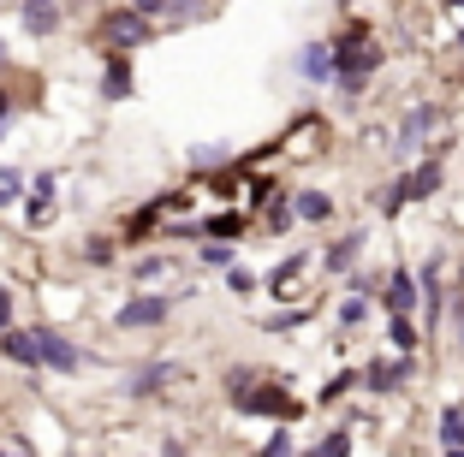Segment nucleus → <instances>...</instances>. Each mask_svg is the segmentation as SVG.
Listing matches in <instances>:
<instances>
[{"label": "nucleus", "instance_id": "f257e3e1", "mask_svg": "<svg viewBox=\"0 0 464 457\" xmlns=\"http://www.w3.org/2000/svg\"><path fill=\"white\" fill-rule=\"evenodd\" d=\"M102 36L113 42V48H143V42H150V13H137V6H125V13H108L102 18Z\"/></svg>", "mask_w": 464, "mask_h": 457}, {"label": "nucleus", "instance_id": "f03ea898", "mask_svg": "<svg viewBox=\"0 0 464 457\" xmlns=\"http://www.w3.org/2000/svg\"><path fill=\"white\" fill-rule=\"evenodd\" d=\"M36 357H42V368H60V375H72V368L83 363V357H78V345H72L66 333H48V327L36 333Z\"/></svg>", "mask_w": 464, "mask_h": 457}, {"label": "nucleus", "instance_id": "7ed1b4c3", "mask_svg": "<svg viewBox=\"0 0 464 457\" xmlns=\"http://www.w3.org/2000/svg\"><path fill=\"white\" fill-rule=\"evenodd\" d=\"M435 125H440V108H411L405 113V125H399V155H417V148H423V137L429 131H435Z\"/></svg>", "mask_w": 464, "mask_h": 457}, {"label": "nucleus", "instance_id": "20e7f679", "mask_svg": "<svg viewBox=\"0 0 464 457\" xmlns=\"http://www.w3.org/2000/svg\"><path fill=\"white\" fill-rule=\"evenodd\" d=\"M167 315H173L167 297H131V303L120 309V327H125V333H131V327H161Z\"/></svg>", "mask_w": 464, "mask_h": 457}, {"label": "nucleus", "instance_id": "39448f33", "mask_svg": "<svg viewBox=\"0 0 464 457\" xmlns=\"http://www.w3.org/2000/svg\"><path fill=\"white\" fill-rule=\"evenodd\" d=\"M417 297H423L417 273H405V268H399L393 280H387V309H393V315H411V309H417Z\"/></svg>", "mask_w": 464, "mask_h": 457}, {"label": "nucleus", "instance_id": "423d86ee", "mask_svg": "<svg viewBox=\"0 0 464 457\" xmlns=\"http://www.w3.org/2000/svg\"><path fill=\"white\" fill-rule=\"evenodd\" d=\"M0 350H6L13 363H24V368H42V357H36V333H24V327H0Z\"/></svg>", "mask_w": 464, "mask_h": 457}, {"label": "nucleus", "instance_id": "0eeeda50", "mask_svg": "<svg viewBox=\"0 0 464 457\" xmlns=\"http://www.w3.org/2000/svg\"><path fill=\"white\" fill-rule=\"evenodd\" d=\"M298 71H304L310 83H328V78H334V48H328V42H310V48L298 54Z\"/></svg>", "mask_w": 464, "mask_h": 457}, {"label": "nucleus", "instance_id": "6e6552de", "mask_svg": "<svg viewBox=\"0 0 464 457\" xmlns=\"http://www.w3.org/2000/svg\"><path fill=\"white\" fill-rule=\"evenodd\" d=\"M167 380H173V363H143L131 380H125V392H131V398H150V392H161Z\"/></svg>", "mask_w": 464, "mask_h": 457}, {"label": "nucleus", "instance_id": "1a4fd4ad", "mask_svg": "<svg viewBox=\"0 0 464 457\" xmlns=\"http://www.w3.org/2000/svg\"><path fill=\"white\" fill-rule=\"evenodd\" d=\"M24 214H30V226H42V220L54 214V173H42L36 185H30V202H24Z\"/></svg>", "mask_w": 464, "mask_h": 457}, {"label": "nucleus", "instance_id": "9d476101", "mask_svg": "<svg viewBox=\"0 0 464 457\" xmlns=\"http://www.w3.org/2000/svg\"><path fill=\"white\" fill-rule=\"evenodd\" d=\"M435 190H440V161H423L405 178V202H423V196H435Z\"/></svg>", "mask_w": 464, "mask_h": 457}, {"label": "nucleus", "instance_id": "9b49d317", "mask_svg": "<svg viewBox=\"0 0 464 457\" xmlns=\"http://www.w3.org/2000/svg\"><path fill=\"white\" fill-rule=\"evenodd\" d=\"M292 214H298V220H310V226H322V220L334 214V202L322 196V190H298V202H292Z\"/></svg>", "mask_w": 464, "mask_h": 457}, {"label": "nucleus", "instance_id": "f8f14e48", "mask_svg": "<svg viewBox=\"0 0 464 457\" xmlns=\"http://www.w3.org/2000/svg\"><path fill=\"white\" fill-rule=\"evenodd\" d=\"M54 24H60V6H54V0H24V30L48 36Z\"/></svg>", "mask_w": 464, "mask_h": 457}, {"label": "nucleus", "instance_id": "ddd939ff", "mask_svg": "<svg viewBox=\"0 0 464 457\" xmlns=\"http://www.w3.org/2000/svg\"><path fill=\"white\" fill-rule=\"evenodd\" d=\"M399 375H405V363H369L363 386H369V392H393V386H399Z\"/></svg>", "mask_w": 464, "mask_h": 457}, {"label": "nucleus", "instance_id": "4468645a", "mask_svg": "<svg viewBox=\"0 0 464 457\" xmlns=\"http://www.w3.org/2000/svg\"><path fill=\"white\" fill-rule=\"evenodd\" d=\"M357 250H363V232H352V238H340V243H334V250H328V268H334V273H340V268H352V262H357Z\"/></svg>", "mask_w": 464, "mask_h": 457}, {"label": "nucleus", "instance_id": "2eb2a0df", "mask_svg": "<svg viewBox=\"0 0 464 457\" xmlns=\"http://www.w3.org/2000/svg\"><path fill=\"white\" fill-rule=\"evenodd\" d=\"M102 90H108V101H125V90H131V71H125V60H108V78H102Z\"/></svg>", "mask_w": 464, "mask_h": 457}, {"label": "nucleus", "instance_id": "dca6fc26", "mask_svg": "<svg viewBox=\"0 0 464 457\" xmlns=\"http://www.w3.org/2000/svg\"><path fill=\"white\" fill-rule=\"evenodd\" d=\"M440 445H447V452H464V410H447V416H440Z\"/></svg>", "mask_w": 464, "mask_h": 457}, {"label": "nucleus", "instance_id": "f3484780", "mask_svg": "<svg viewBox=\"0 0 464 457\" xmlns=\"http://www.w3.org/2000/svg\"><path fill=\"white\" fill-rule=\"evenodd\" d=\"M137 13H167V18H185L191 13V0H131Z\"/></svg>", "mask_w": 464, "mask_h": 457}, {"label": "nucleus", "instance_id": "a211bd4d", "mask_svg": "<svg viewBox=\"0 0 464 457\" xmlns=\"http://www.w3.org/2000/svg\"><path fill=\"white\" fill-rule=\"evenodd\" d=\"M203 232H208V238H238V232H245V214H215Z\"/></svg>", "mask_w": 464, "mask_h": 457}, {"label": "nucleus", "instance_id": "6ab92c4d", "mask_svg": "<svg viewBox=\"0 0 464 457\" xmlns=\"http://www.w3.org/2000/svg\"><path fill=\"white\" fill-rule=\"evenodd\" d=\"M227 291H232V297H250V291H256V273L232 262V268H227Z\"/></svg>", "mask_w": 464, "mask_h": 457}, {"label": "nucleus", "instance_id": "aec40b11", "mask_svg": "<svg viewBox=\"0 0 464 457\" xmlns=\"http://www.w3.org/2000/svg\"><path fill=\"white\" fill-rule=\"evenodd\" d=\"M387 333H393V345L405 350V357L417 350V327H411V315H393V327H387Z\"/></svg>", "mask_w": 464, "mask_h": 457}, {"label": "nucleus", "instance_id": "412c9836", "mask_svg": "<svg viewBox=\"0 0 464 457\" xmlns=\"http://www.w3.org/2000/svg\"><path fill=\"white\" fill-rule=\"evenodd\" d=\"M304 262H310V256H286V262H280V268L268 273V285H274V291H280V285H292V280H298V273H304Z\"/></svg>", "mask_w": 464, "mask_h": 457}, {"label": "nucleus", "instance_id": "4be33fe9", "mask_svg": "<svg viewBox=\"0 0 464 457\" xmlns=\"http://www.w3.org/2000/svg\"><path fill=\"white\" fill-rule=\"evenodd\" d=\"M363 315H369V303H363V297H345V303H340V321H345V327H357Z\"/></svg>", "mask_w": 464, "mask_h": 457}, {"label": "nucleus", "instance_id": "5701e85b", "mask_svg": "<svg viewBox=\"0 0 464 457\" xmlns=\"http://www.w3.org/2000/svg\"><path fill=\"white\" fill-rule=\"evenodd\" d=\"M315 452H322V457H340V452H352V433H328V440H322V445H315Z\"/></svg>", "mask_w": 464, "mask_h": 457}, {"label": "nucleus", "instance_id": "b1692460", "mask_svg": "<svg viewBox=\"0 0 464 457\" xmlns=\"http://www.w3.org/2000/svg\"><path fill=\"white\" fill-rule=\"evenodd\" d=\"M18 202V173H0V208H13Z\"/></svg>", "mask_w": 464, "mask_h": 457}, {"label": "nucleus", "instance_id": "393cba45", "mask_svg": "<svg viewBox=\"0 0 464 457\" xmlns=\"http://www.w3.org/2000/svg\"><path fill=\"white\" fill-rule=\"evenodd\" d=\"M155 273H167V256H143L137 262V280H155Z\"/></svg>", "mask_w": 464, "mask_h": 457}, {"label": "nucleus", "instance_id": "a878e982", "mask_svg": "<svg viewBox=\"0 0 464 457\" xmlns=\"http://www.w3.org/2000/svg\"><path fill=\"white\" fill-rule=\"evenodd\" d=\"M345 386H352V375H334L328 386H322V404H334V398H345Z\"/></svg>", "mask_w": 464, "mask_h": 457}, {"label": "nucleus", "instance_id": "bb28decb", "mask_svg": "<svg viewBox=\"0 0 464 457\" xmlns=\"http://www.w3.org/2000/svg\"><path fill=\"white\" fill-rule=\"evenodd\" d=\"M268 226H274V232L292 226V208H286V202H274V208H268Z\"/></svg>", "mask_w": 464, "mask_h": 457}, {"label": "nucleus", "instance_id": "cd10ccee", "mask_svg": "<svg viewBox=\"0 0 464 457\" xmlns=\"http://www.w3.org/2000/svg\"><path fill=\"white\" fill-rule=\"evenodd\" d=\"M203 262H208V268H227V262H232V250H227V243H208V250H203Z\"/></svg>", "mask_w": 464, "mask_h": 457}, {"label": "nucleus", "instance_id": "c85d7f7f", "mask_svg": "<svg viewBox=\"0 0 464 457\" xmlns=\"http://www.w3.org/2000/svg\"><path fill=\"white\" fill-rule=\"evenodd\" d=\"M262 452H268V457H280V452H292V433H286V428H280V433H268V445H262Z\"/></svg>", "mask_w": 464, "mask_h": 457}, {"label": "nucleus", "instance_id": "c756f323", "mask_svg": "<svg viewBox=\"0 0 464 457\" xmlns=\"http://www.w3.org/2000/svg\"><path fill=\"white\" fill-rule=\"evenodd\" d=\"M268 327H274V333H286V327H304V309H292V315H274Z\"/></svg>", "mask_w": 464, "mask_h": 457}, {"label": "nucleus", "instance_id": "7c9ffc66", "mask_svg": "<svg viewBox=\"0 0 464 457\" xmlns=\"http://www.w3.org/2000/svg\"><path fill=\"white\" fill-rule=\"evenodd\" d=\"M13 321V291H6V285H0V327Z\"/></svg>", "mask_w": 464, "mask_h": 457}, {"label": "nucleus", "instance_id": "2f4dec72", "mask_svg": "<svg viewBox=\"0 0 464 457\" xmlns=\"http://www.w3.org/2000/svg\"><path fill=\"white\" fill-rule=\"evenodd\" d=\"M6 113H13V101H6V90H0V119H6Z\"/></svg>", "mask_w": 464, "mask_h": 457}, {"label": "nucleus", "instance_id": "473e14b6", "mask_svg": "<svg viewBox=\"0 0 464 457\" xmlns=\"http://www.w3.org/2000/svg\"><path fill=\"white\" fill-rule=\"evenodd\" d=\"M447 6H452V13H464V0H447Z\"/></svg>", "mask_w": 464, "mask_h": 457}, {"label": "nucleus", "instance_id": "72a5a7b5", "mask_svg": "<svg viewBox=\"0 0 464 457\" xmlns=\"http://www.w3.org/2000/svg\"><path fill=\"white\" fill-rule=\"evenodd\" d=\"M0 60H6V48H0Z\"/></svg>", "mask_w": 464, "mask_h": 457}, {"label": "nucleus", "instance_id": "f704fd0d", "mask_svg": "<svg viewBox=\"0 0 464 457\" xmlns=\"http://www.w3.org/2000/svg\"><path fill=\"white\" fill-rule=\"evenodd\" d=\"M459 48H464V36H459Z\"/></svg>", "mask_w": 464, "mask_h": 457}]
</instances>
